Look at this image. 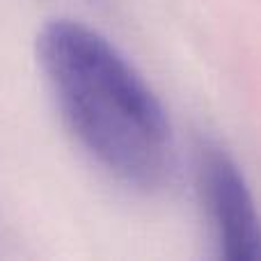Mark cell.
<instances>
[{"mask_svg":"<svg viewBox=\"0 0 261 261\" xmlns=\"http://www.w3.org/2000/svg\"><path fill=\"white\" fill-rule=\"evenodd\" d=\"M197 179L218 257L261 261V213L236 161L222 147L204 144Z\"/></svg>","mask_w":261,"mask_h":261,"instance_id":"7a4b0ae2","label":"cell"},{"mask_svg":"<svg viewBox=\"0 0 261 261\" xmlns=\"http://www.w3.org/2000/svg\"><path fill=\"white\" fill-rule=\"evenodd\" d=\"M37 62L64 124L101 170L140 190L165 181L167 110L108 37L76 18H53L37 35Z\"/></svg>","mask_w":261,"mask_h":261,"instance_id":"6da1fadb","label":"cell"}]
</instances>
